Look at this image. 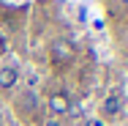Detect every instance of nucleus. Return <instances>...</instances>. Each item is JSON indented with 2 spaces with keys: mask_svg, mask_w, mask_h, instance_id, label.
<instances>
[{
  "mask_svg": "<svg viewBox=\"0 0 128 126\" xmlns=\"http://www.w3.org/2000/svg\"><path fill=\"white\" fill-rule=\"evenodd\" d=\"M41 126H63V121H60V118H54V115H46Z\"/></svg>",
  "mask_w": 128,
  "mask_h": 126,
  "instance_id": "5",
  "label": "nucleus"
},
{
  "mask_svg": "<svg viewBox=\"0 0 128 126\" xmlns=\"http://www.w3.org/2000/svg\"><path fill=\"white\" fill-rule=\"evenodd\" d=\"M52 52H54V58L57 60H71V47H66V41H54V47H52Z\"/></svg>",
  "mask_w": 128,
  "mask_h": 126,
  "instance_id": "4",
  "label": "nucleus"
},
{
  "mask_svg": "<svg viewBox=\"0 0 128 126\" xmlns=\"http://www.w3.org/2000/svg\"><path fill=\"white\" fill-rule=\"evenodd\" d=\"M120 3H126V6H128V0H120Z\"/></svg>",
  "mask_w": 128,
  "mask_h": 126,
  "instance_id": "8",
  "label": "nucleus"
},
{
  "mask_svg": "<svg viewBox=\"0 0 128 126\" xmlns=\"http://www.w3.org/2000/svg\"><path fill=\"white\" fill-rule=\"evenodd\" d=\"M54 3H66V0H54Z\"/></svg>",
  "mask_w": 128,
  "mask_h": 126,
  "instance_id": "7",
  "label": "nucleus"
},
{
  "mask_svg": "<svg viewBox=\"0 0 128 126\" xmlns=\"http://www.w3.org/2000/svg\"><path fill=\"white\" fill-rule=\"evenodd\" d=\"M46 107H49V115L63 118V115H68V112H71V99H68L63 91H54V93L49 96V101H46Z\"/></svg>",
  "mask_w": 128,
  "mask_h": 126,
  "instance_id": "1",
  "label": "nucleus"
},
{
  "mask_svg": "<svg viewBox=\"0 0 128 126\" xmlns=\"http://www.w3.org/2000/svg\"><path fill=\"white\" fill-rule=\"evenodd\" d=\"M120 110H123V99H120L117 93L106 96L104 104H101V115H104V118H117V115H120Z\"/></svg>",
  "mask_w": 128,
  "mask_h": 126,
  "instance_id": "3",
  "label": "nucleus"
},
{
  "mask_svg": "<svg viewBox=\"0 0 128 126\" xmlns=\"http://www.w3.org/2000/svg\"><path fill=\"white\" fill-rule=\"evenodd\" d=\"M6 50H8V38H6L3 33H0V58L6 55Z\"/></svg>",
  "mask_w": 128,
  "mask_h": 126,
  "instance_id": "6",
  "label": "nucleus"
},
{
  "mask_svg": "<svg viewBox=\"0 0 128 126\" xmlns=\"http://www.w3.org/2000/svg\"><path fill=\"white\" fill-rule=\"evenodd\" d=\"M19 82V66L16 63H0V91H11Z\"/></svg>",
  "mask_w": 128,
  "mask_h": 126,
  "instance_id": "2",
  "label": "nucleus"
}]
</instances>
